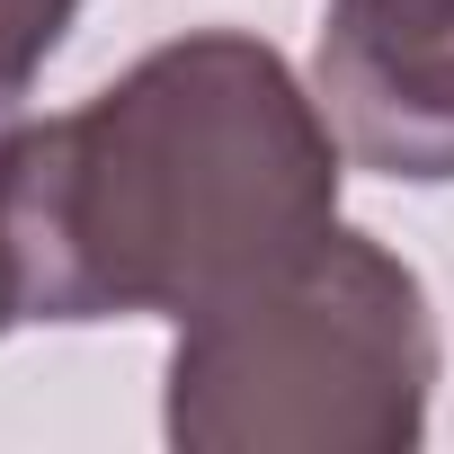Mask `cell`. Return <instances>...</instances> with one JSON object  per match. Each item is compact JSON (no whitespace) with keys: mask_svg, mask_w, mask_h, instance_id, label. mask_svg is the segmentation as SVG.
Segmentation results:
<instances>
[{"mask_svg":"<svg viewBox=\"0 0 454 454\" xmlns=\"http://www.w3.org/2000/svg\"><path fill=\"white\" fill-rule=\"evenodd\" d=\"M348 152L312 81L250 27H196L0 160L27 321H196L339 223Z\"/></svg>","mask_w":454,"mask_h":454,"instance_id":"6da1fadb","label":"cell"},{"mask_svg":"<svg viewBox=\"0 0 454 454\" xmlns=\"http://www.w3.org/2000/svg\"><path fill=\"white\" fill-rule=\"evenodd\" d=\"M436 401L419 268L330 223L286 268L178 321L160 436L178 454H410Z\"/></svg>","mask_w":454,"mask_h":454,"instance_id":"7a4b0ae2","label":"cell"},{"mask_svg":"<svg viewBox=\"0 0 454 454\" xmlns=\"http://www.w3.org/2000/svg\"><path fill=\"white\" fill-rule=\"evenodd\" d=\"M312 98L356 169L401 187L454 178V19H419V27L330 19L312 54Z\"/></svg>","mask_w":454,"mask_h":454,"instance_id":"3957f363","label":"cell"},{"mask_svg":"<svg viewBox=\"0 0 454 454\" xmlns=\"http://www.w3.org/2000/svg\"><path fill=\"white\" fill-rule=\"evenodd\" d=\"M72 10L81 0H0V160H10V143L27 134V90L63 54Z\"/></svg>","mask_w":454,"mask_h":454,"instance_id":"277c9868","label":"cell"},{"mask_svg":"<svg viewBox=\"0 0 454 454\" xmlns=\"http://www.w3.org/2000/svg\"><path fill=\"white\" fill-rule=\"evenodd\" d=\"M330 19H356V27H419V19H454V0H330Z\"/></svg>","mask_w":454,"mask_h":454,"instance_id":"5b68a950","label":"cell"},{"mask_svg":"<svg viewBox=\"0 0 454 454\" xmlns=\"http://www.w3.org/2000/svg\"><path fill=\"white\" fill-rule=\"evenodd\" d=\"M27 303H19V268H10V241H0V330H19Z\"/></svg>","mask_w":454,"mask_h":454,"instance_id":"8992f818","label":"cell"}]
</instances>
